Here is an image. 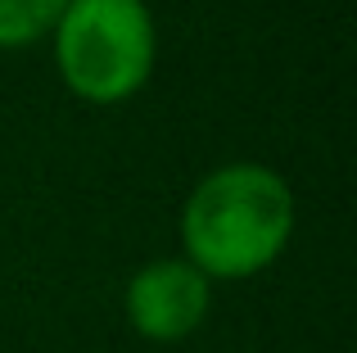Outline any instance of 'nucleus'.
Wrapping results in <instances>:
<instances>
[{"label": "nucleus", "mask_w": 357, "mask_h": 353, "mask_svg": "<svg viewBox=\"0 0 357 353\" xmlns=\"http://www.w3.org/2000/svg\"><path fill=\"white\" fill-rule=\"evenodd\" d=\"M294 231V195L262 163H227L190 190L181 213L185 263L204 276H253L285 249Z\"/></svg>", "instance_id": "nucleus-1"}, {"label": "nucleus", "mask_w": 357, "mask_h": 353, "mask_svg": "<svg viewBox=\"0 0 357 353\" xmlns=\"http://www.w3.org/2000/svg\"><path fill=\"white\" fill-rule=\"evenodd\" d=\"M154 18L140 0H68L54 23V63L73 96L118 105L154 68Z\"/></svg>", "instance_id": "nucleus-2"}, {"label": "nucleus", "mask_w": 357, "mask_h": 353, "mask_svg": "<svg viewBox=\"0 0 357 353\" xmlns=\"http://www.w3.org/2000/svg\"><path fill=\"white\" fill-rule=\"evenodd\" d=\"M208 313V276L190 263L158 258L127 281V322L145 340H185Z\"/></svg>", "instance_id": "nucleus-3"}, {"label": "nucleus", "mask_w": 357, "mask_h": 353, "mask_svg": "<svg viewBox=\"0 0 357 353\" xmlns=\"http://www.w3.org/2000/svg\"><path fill=\"white\" fill-rule=\"evenodd\" d=\"M68 0H0V45H27L54 32Z\"/></svg>", "instance_id": "nucleus-4"}]
</instances>
